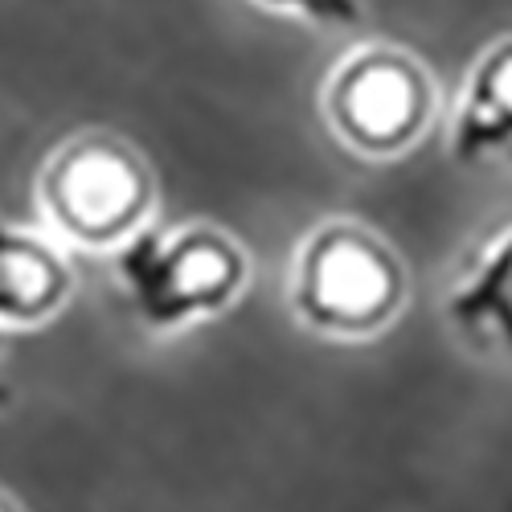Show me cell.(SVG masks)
Here are the masks:
<instances>
[{
	"instance_id": "cell-1",
	"label": "cell",
	"mask_w": 512,
	"mask_h": 512,
	"mask_svg": "<svg viewBox=\"0 0 512 512\" xmlns=\"http://www.w3.org/2000/svg\"><path fill=\"white\" fill-rule=\"evenodd\" d=\"M111 279L152 336H177L226 316L250 283V259L218 226L144 222L111 250Z\"/></svg>"
},
{
	"instance_id": "cell-2",
	"label": "cell",
	"mask_w": 512,
	"mask_h": 512,
	"mask_svg": "<svg viewBox=\"0 0 512 512\" xmlns=\"http://www.w3.org/2000/svg\"><path fill=\"white\" fill-rule=\"evenodd\" d=\"M37 205L62 242L115 250L152 222L156 181L136 144L111 132H82L62 140L41 168Z\"/></svg>"
},
{
	"instance_id": "cell-3",
	"label": "cell",
	"mask_w": 512,
	"mask_h": 512,
	"mask_svg": "<svg viewBox=\"0 0 512 512\" xmlns=\"http://www.w3.org/2000/svg\"><path fill=\"white\" fill-rule=\"evenodd\" d=\"M291 312L340 340L381 332L402 308L406 275L398 254L353 222L316 226L291 259Z\"/></svg>"
},
{
	"instance_id": "cell-4",
	"label": "cell",
	"mask_w": 512,
	"mask_h": 512,
	"mask_svg": "<svg viewBox=\"0 0 512 512\" xmlns=\"http://www.w3.org/2000/svg\"><path fill=\"white\" fill-rule=\"evenodd\" d=\"M324 119L361 156H398L431 123L435 91L426 70L398 46H361L324 82Z\"/></svg>"
},
{
	"instance_id": "cell-5",
	"label": "cell",
	"mask_w": 512,
	"mask_h": 512,
	"mask_svg": "<svg viewBox=\"0 0 512 512\" xmlns=\"http://www.w3.org/2000/svg\"><path fill=\"white\" fill-rule=\"evenodd\" d=\"M74 263L58 234L0 218V328H41L66 312Z\"/></svg>"
},
{
	"instance_id": "cell-6",
	"label": "cell",
	"mask_w": 512,
	"mask_h": 512,
	"mask_svg": "<svg viewBox=\"0 0 512 512\" xmlns=\"http://www.w3.org/2000/svg\"><path fill=\"white\" fill-rule=\"evenodd\" d=\"M512 144V41L492 46L463 87L455 111V156H488Z\"/></svg>"
},
{
	"instance_id": "cell-7",
	"label": "cell",
	"mask_w": 512,
	"mask_h": 512,
	"mask_svg": "<svg viewBox=\"0 0 512 512\" xmlns=\"http://www.w3.org/2000/svg\"><path fill=\"white\" fill-rule=\"evenodd\" d=\"M447 312L472 340L512 353V234L496 238L484 259L463 275Z\"/></svg>"
},
{
	"instance_id": "cell-8",
	"label": "cell",
	"mask_w": 512,
	"mask_h": 512,
	"mask_svg": "<svg viewBox=\"0 0 512 512\" xmlns=\"http://www.w3.org/2000/svg\"><path fill=\"white\" fill-rule=\"evenodd\" d=\"M254 5L283 13V17H304L316 25H349L361 13L357 0H254Z\"/></svg>"
},
{
	"instance_id": "cell-9",
	"label": "cell",
	"mask_w": 512,
	"mask_h": 512,
	"mask_svg": "<svg viewBox=\"0 0 512 512\" xmlns=\"http://www.w3.org/2000/svg\"><path fill=\"white\" fill-rule=\"evenodd\" d=\"M0 357H5V328H0ZM9 406V381H5V373H0V410Z\"/></svg>"
},
{
	"instance_id": "cell-10",
	"label": "cell",
	"mask_w": 512,
	"mask_h": 512,
	"mask_svg": "<svg viewBox=\"0 0 512 512\" xmlns=\"http://www.w3.org/2000/svg\"><path fill=\"white\" fill-rule=\"evenodd\" d=\"M0 512H21V508L13 504V496H5V492H0Z\"/></svg>"
}]
</instances>
